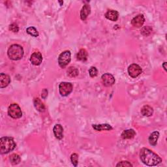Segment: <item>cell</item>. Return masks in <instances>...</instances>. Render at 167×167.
Returning a JSON list of instances; mask_svg holds the SVG:
<instances>
[{
    "instance_id": "25",
    "label": "cell",
    "mask_w": 167,
    "mask_h": 167,
    "mask_svg": "<svg viewBox=\"0 0 167 167\" xmlns=\"http://www.w3.org/2000/svg\"><path fill=\"white\" fill-rule=\"evenodd\" d=\"M151 31H152V28L151 27L146 26V27H144L142 28L141 33H142V35H144L145 36H147L151 33Z\"/></svg>"
},
{
    "instance_id": "20",
    "label": "cell",
    "mask_w": 167,
    "mask_h": 167,
    "mask_svg": "<svg viewBox=\"0 0 167 167\" xmlns=\"http://www.w3.org/2000/svg\"><path fill=\"white\" fill-rule=\"evenodd\" d=\"M34 106L38 111L40 112H43L45 110L44 104L41 102L39 98H35L34 99Z\"/></svg>"
},
{
    "instance_id": "21",
    "label": "cell",
    "mask_w": 167,
    "mask_h": 167,
    "mask_svg": "<svg viewBox=\"0 0 167 167\" xmlns=\"http://www.w3.org/2000/svg\"><path fill=\"white\" fill-rule=\"evenodd\" d=\"M78 70L74 67H70L67 70V74L70 77H76L78 75Z\"/></svg>"
},
{
    "instance_id": "19",
    "label": "cell",
    "mask_w": 167,
    "mask_h": 167,
    "mask_svg": "<svg viewBox=\"0 0 167 167\" xmlns=\"http://www.w3.org/2000/svg\"><path fill=\"white\" fill-rule=\"evenodd\" d=\"M76 58L81 61H85L88 59V52L85 49H81L76 55Z\"/></svg>"
},
{
    "instance_id": "24",
    "label": "cell",
    "mask_w": 167,
    "mask_h": 167,
    "mask_svg": "<svg viewBox=\"0 0 167 167\" xmlns=\"http://www.w3.org/2000/svg\"><path fill=\"white\" fill-rule=\"evenodd\" d=\"M71 160L72 162V164L74 166H77L78 163V155L76 154H73L71 156Z\"/></svg>"
},
{
    "instance_id": "2",
    "label": "cell",
    "mask_w": 167,
    "mask_h": 167,
    "mask_svg": "<svg viewBox=\"0 0 167 167\" xmlns=\"http://www.w3.org/2000/svg\"><path fill=\"white\" fill-rule=\"evenodd\" d=\"M16 143L13 138L5 136L0 139V152L2 154H6L15 150Z\"/></svg>"
},
{
    "instance_id": "17",
    "label": "cell",
    "mask_w": 167,
    "mask_h": 167,
    "mask_svg": "<svg viewBox=\"0 0 167 167\" xmlns=\"http://www.w3.org/2000/svg\"><path fill=\"white\" fill-rule=\"evenodd\" d=\"M141 113L144 116L150 117L154 114V109L149 105H145L142 108Z\"/></svg>"
},
{
    "instance_id": "6",
    "label": "cell",
    "mask_w": 167,
    "mask_h": 167,
    "mask_svg": "<svg viewBox=\"0 0 167 167\" xmlns=\"http://www.w3.org/2000/svg\"><path fill=\"white\" fill-rule=\"evenodd\" d=\"M59 91L62 96H67L73 91V85L70 82H61L59 85Z\"/></svg>"
},
{
    "instance_id": "26",
    "label": "cell",
    "mask_w": 167,
    "mask_h": 167,
    "mask_svg": "<svg viewBox=\"0 0 167 167\" xmlns=\"http://www.w3.org/2000/svg\"><path fill=\"white\" fill-rule=\"evenodd\" d=\"M98 71L95 67H92L89 70V74L91 77H95L97 75Z\"/></svg>"
},
{
    "instance_id": "9",
    "label": "cell",
    "mask_w": 167,
    "mask_h": 167,
    "mask_svg": "<svg viewBox=\"0 0 167 167\" xmlns=\"http://www.w3.org/2000/svg\"><path fill=\"white\" fill-rule=\"evenodd\" d=\"M145 22V18L143 15H138L136 16L131 20V24L135 27H140Z\"/></svg>"
},
{
    "instance_id": "29",
    "label": "cell",
    "mask_w": 167,
    "mask_h": 167,
    "mask_svg": "<svg viewBox=\"0 0 167 167\" xmlns=\"http://www.w3.org/2000/svg\"><path fill=\"white\" fill-rule=\"evenodd\" d=\"M48 95V90L47 89H43L42 91V93H41V97L42 99H46V97H47Z\"/></svg>"
},
{
    "instance_id": "7",
    "label": "cell",
    "mask_w": 167,
    "mask_h": 167,
    "mask_svg": "<svg viewBox=\"0 0 167 167\" xmlns=\"http://www.w3.org/2000/svg\"><path fill=\"white\" fill-rule=\"evenodd\" d=\"M142 72V70L140 67L135 64H131L128 67V73L132 78H136Z\"/></svg>"
},
{
    "instance_id": "10",
    "label": "cell",
    "mask_w": 167,
    "mask_h": 167,
    "mask_svg": "<svg viewBox=\"0 0 167 167\" xmlns=\"http://www.w3.org/2000/svg\"><path fill=\"white\" fill-rule=\"evenodd\" d=\"M30 61L34 65H39L42 61V56L39 52L33 53L30 57Z\"/></svg>"
},
{
    "instance_id": "15",
    "label": "cell",
    "mask_w": 167,
    "mask_h": 167,
    "mask_svg": "<svg viewBox=\"0 0 167 167\" xmlns=\"http://www.w3.org/2000/svg\"><path fill=\"white\" fill-rule=\"evenodd\" d=\"M136 135V133L133 129H127L123 131L122 133V138L123 139H131Z\"/></svg>"
},
{
    "instance_id": "18",
    "label": "cell",
    "mask_w": 167,
    "mask_h": 167,
    "mask_svg": "<svg viewBox=\"0 0 167 167\" xmlns=\"http://www.w3.org/2000/svg\"><path fill=\"white\" fill-rule=\"evenodd\" d=\"M93 128L97 131H111L112 129V127L109 124H100V125H93Z\"/></svg>"
},
{
    "instance_id": "13",
    "label": "cell",
    "mask_w": 167,
    "mask_h": 167,
    "mask_svg": "<svg viewBox=\"0 0 167 167\" xmlns=\"http://www.w3.org/2000/svg\"><path fill=\"white\" fill-rule=\"evenodd\" d=\"M91 13V7L88 4L83 6L80 11V18L82 20H85Z\"/></svg>"
},
{
    "instance_id": "28",
    "label": "cell",
    "mask_w": 167,
    "mask_h": 167,
    "mask_svg": "<svg viewBox=\"0 0 167 167\" xmlns=\"http://www.w3.org/2000/svg\"><path fill=\"white\" fill-rule=\"evenodd\" d=\"M116 166L118 167V166H133V165L131 163H130L128 161H121L120 162V163H118L116 165Z\"/></svg>"
},
{
    "instance_id": "5",
    "label": "cell",
    "mask_w": 167,
    "mask_h": 167,
    "mask_svg": "<svg viewBox=\"0 0 167 167\" xmlns=\"http://www.w3.org/2000/svg\"><path fill=\"white\" fill-rule=\"evenodd\" d=\"M71 60V54L70 51L66 50L62 52L59 56L58 63L61 68H65Z\"/></svg>"
},
{
    "instance_id": "3",
    "label": "cell",
    "mask_w": 167,
    "mask_h": 167,
    "mask_svg": "<svg viewBox=\"0 0 167 167\" xmlns=\"http://www.w3.org/2000/svg\"><path fill=\"white\" fill-rule=\"evenodd\" d=\"M8 57L13 61H18L21 60L24 56V49L19 45H11L7 51Z\"/></svg>"
},
{
    "instance_id": "14",
    "label": "cell",
    "mask_w": 167,
    "mask_h": 167,
    "mask_svg": "<svg viewBox=\"0 0 167 167\" xmlns=\"http://www.w3.org/2000/svg\"><path fill=\"white\" fill-rule=\"evenodd\" d=\"M105 17L108 20L113 22H116L118 19L119 13L118 11L115 10H108L105 14Z\"/></svg>"
},
{
    "instance_id": "11",
    "label": "cell",
    "mask_w": 167,
    "mask_h": 167,
    "mask_svg": "<svg viewBox=\"0 0 167 167\" xmlns=\"http://www.w3.org/2000/svg\"><path fill=\"white\" fill-rule=\"evenodd\" d=\"M53 132L55 137L58 140H61L64 137V128L60 124H57L53 129Z\"/></svg>"
},
{
    "instance_id": "22",
    "label": "cell",
    "mask_w": 167,
    "mask_h": 167,
    "mask_svg": "<svg viewBox=\"0 0 167 167\" xmlns=\"http://www.w3.org/2000/svg\"><path fill=\"white\" fill-rule=\"evenodd\" d=\"M10 161L12 165H16L20 163V157L18 154H14L11 155L10 157Z\"/></svg>"
},
{
    "instance_id": "12",
    "label": "cell",
    "mask_w": 167,
    "mask_h": 167,
    "mask_svg": "<svg viewBox=\"0 0 167 167\" xmlns=\"http://www.w3.org/2000/svg\"><path fill=\"white\" fill-rule=\"evenodd\" d=\"M11 82V78L9 76L4 73L0 74V88H6Z\"/></svg>"
},
{
    "instance_id": "30",
    "label": "cell",
    "mask_w": 167,
    "mask_h": 167,
    "mask_svg": "<svg viewBox=\"0 0 167 167\" xmlns=\"http://www.w3.org/2000/svg\"><path fill=\"white\" fill-rule=\"evenodd\" d=\"M166 62H164V64H163V68H164L165 71H166Z\"/></svg>"
},
{
    "instance_id": "31",
    "label": "cell",
    "mask_w": 167,
    "mask_h": 167,
    "mask_svg": "<svg viewBox=\"0 0 167 167\" xmlns=\"http://www.w3.org/2000/svg\"><path fill=\"white\" fill-rule=\"evenodd\" d=\"M60 2V5H63V3H64L63 2Z\"/></svg>"
},
{
    "instance_id": "1",
    "label": "cell",
    "mask_w": 167,
    "mask_h": 167,
    "mask_svg": "<svg viewBox=\"0 0 167 167\" xmlns=\"http://www.w3.org/2000/svg\"><path fill=\"white\" fill-rule=\"evenodd\" d=\"M140 158L144 165L150 166H157L162 162V159L151 150L143 147L140 151Z\"/></svg>"
},
{
    "instance_id": "23",
    "label": "cell",
    "mask_w": 167,
    "mask_h": 167,
    "mask_svg": "<svg viewBox=\"0 0 167 167\" xmlns=\"http://www.w3.org/2000/svg\"><path fill=\"white\" fill-rule=\"evenodd\" d=\"M26 31L28 34L33 37H37L39 36V32H38L36 28L34 27H29L26 30Z\"/></svg>"
},
{
    "instance_id": "16",
    "label": "cell",
    "mask_w": 167,
    "mask_h": 167,
    "mask_svg": "<svg viewBox=\"0 0 167 167\" xmlns=\"http://www.w3.org/2000/svg\"><path fill=\"white\" fill-rule=\"evenodd\" d=\"M159 137V133L158 131H154V133H152L148 138L150 144L153 146H155L157 144Z\"/></svg>"
},
{
    "instance_id": "4",
    "label": "cell",
    "mask_w": 167,
    "mask_h": 167,
    "mask_svg": "<svg viewBox=\"0 0 167 167\" xmlns=\"http://www.w3.org/2000/svg\"><path fill=\"white\" fill-rule=\"evenodd\" d=\"M8 114L14 119H18L22 117V112L20 107L17 104H12L9 107Z\"/></svg>"
},
{
    "instance_id": "27",
    "label": "cell",
    "mask_w": 167,
    "mask_h": 167,
    "mask_svg": "<svg viewBox=\"0 0 167 167\" xmlns=\"http://www.w3.org/2000/svg\"><path fill=\"white\" fill-rule=\"evenodd\" d=\"M9 30H11L14 33H17L19 31V27L16 24H12L9 26Z\"/></svg>"
},
{
    "instance_id": "8",
    "label": "cell",
    "mask_w": 167,
    "mask_h": 167,
    "mask_svg": "<svg viewBox=\"0 0 167 167\" xmlns=\"http://www.w3.org/2000/svg\"><path fill=\"white\" fill-rule=\"evenodd\" d=\"M102 81L104 85L107 87L111 86V85L115 84V78L114 76L110 73H105L102 76Z\"/></svg>"
}]
</instances>
